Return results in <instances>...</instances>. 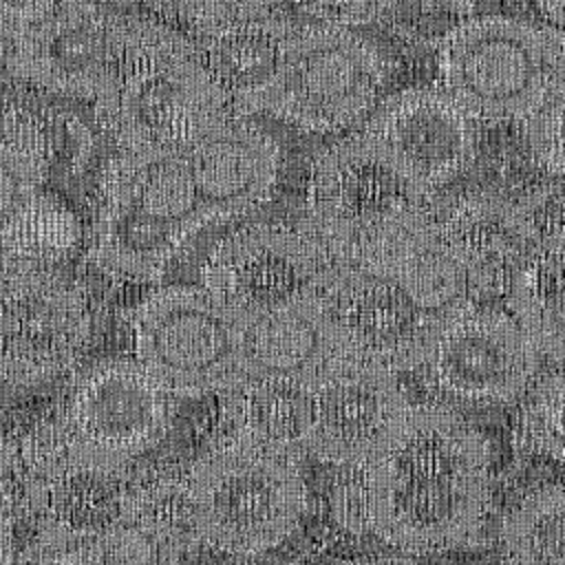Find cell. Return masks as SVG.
<instances>
[{
    "label": "cell",
    "mask_w": 565,
    "mask_h": 565,
    "mask_svg": "<svg viewBox=\"0 0 565 565\" xmlns=\"http://www.w3.org/2000/svg\"><path fill=\"white\" fill-rule=\"evenodd\" d=\"M371 532L406 554H435L470 541L490 505V448L452 406L411 404L366 466Z\"/></svg>",
    "instance_id": "1"
},
{
    "label": "cell",
    "mask_w": 565,
    "mask_h": 565,
    "mask_svg": "<svg viewBox=\"0 0 565 565\" xmlns=\"http://www.w3.org/2000/svg\"><path fill=\"white\" fill-rule=\"evenodd\" d=\"M435 194L413 185L362 132L311 163L302 230L331 271L384 265L426 232Z\"/></svg>",
    "instance_id": "2"
},
{
    "label": "cell",
    "mask_w": 565,
    "mask_h": 565,
    "mask_svg": "<svg viewBox=\"0 0 565 565\" xmlns=\"http://www.w3.org/2000/svg\"><path fill=\"white\" fill-rule=\"evenodd\" d=\"M95 115L117 150H185L234 110L194 38L139 18Z\"/></svg>",
    "instance_id": "3"
},
{
    "label": "cell",
    "mask_w": 565,
    "mask_h": 565,
    "mask_svg": "<svg viewBox=\"0 0 565 565\" xmlns=\"http://www.w3.org/2000/svg\"><path fill=\"white\" fill-rule=\"evenodd\" d=\"M207 225L185 150H117L99 190L88 258L108 278L157 282Z\"/></svg>",
    "instance_id": "4"
},
{
    "label": "cell",
    "mask_w": 565,
    "mask_h": 565,
    "mask_svg": "<svg viewBox=\"0 0 565 565\" xmlns=\"http://www.w3.org/2000/svg\"><path fill=\"white\" fill-rule=\"evenodd\" d=\"M188 475L199 545L241 561L278 547L307 508L298 459L238 437L205 452Z\"/></svg>",
    "instance_id": "5"
},
{
    "label": "cell",
    "mask_w": 565,
    "mask_h": 565,
    "mask_svg": "<svg viewBox=\"0 0 565 565\" xmlns=\"http://www.w3.org/2000/svg\"><path fill=\"white\" fill-rule=\"evenodd\" d=\"M384 82V55L358 31L294 24L274 75L236 115L265 113L305 132H338L371 113Z\"/></svg>",
    "instance_id": "6"
},
{
    "label": "cell",
    "mask_w": 565,
    "mask_h": 565,
    "mask_svg": "<svg viewBox=\"0 0 565 565\" xmlns=\"http://www.w3.org/2000/svg\"><path fill=\"white\" fill-rule=\"evenodd\" d=\"M437 73L477 121L525 119L565 84L552 33L508 15L455 24L437 49Z\"/></svg>",
    "instance_id": "7"
},
{
    "label": "cell",
    "mask_w": 565,
    "mask_h": 565,
    "mask_svg": "<svg viewBox=\"0 0 565 565\" xmlns=\"http://www.w3.org/2000/svg\"><path fill=\"white\" fill-rule=\"evenodd\" d=\"M243 327L201 285L157 287L132 313L135 360L170 395H223L245 380Z\"/></svg>",
    "instance_id": "8"
},
{
    "label": "cell",
    "mask_w": 565,
    "mask_h": 565,
    "mask_svg": "<svg viewBox=\"0 0 565 565\" xmlns=\"http://www.w3.org/2000/svg\"><path fill=\"white\" fill-rule=\"evenodd\" d=\"M22 505L42 547H77L126 519L132 472L73 452L60 424L26 437L13 459Z\"/></svg>",
    "instance_id": "9"
},
{
    "label": "cell",
    "mask_w": 565,
    "mask_h": 565,
    "mask_svg": "<svg viewBox=\"0 0 565 565\" xmlns=\"http://www.w3.org/2000/svg\"><path fill=\"white\" fill-rule=\"evenodd\" d=\"M90 335V302L73 278L55 267H0V380H53L79 362Z\"/></svg>",
    "instance_id": "10"
},
{
    "label": "cell",
    "mask_w": 565,
    "mask_h": 565,
    "mask_svg": "<svg viewBox=\"0 0 565 565\" xmlns=\"http://www.w3.org/2000/svg\"><path fill=\"white\" fill-rule=\"evenodd\" d=\"M172 397L135 358H110L75 377L57 424L73 452L130 468L163 439Z\"/></svg>",
    "instance_id": "11"
},
{
    "label": "cell",
    "mask_w": 565,
    "mask_h": 565,
    "mask_svg": "<svg viewBox=\"0 0 565 565\" xmlns=\"http://www.w3.org/2000/svg\"><path fill=\"white\" fill-rule=\"evenodd\" d=\"M355 360L393 373L415 371L448 316L417 287L402 256L360 269H335L322 289Z\"/></svg>",
    "instance_id": "12"
},
{
    "label": "cell",
    "mask_w": 565,
    "mask_h": 565,
    "mask_svg": "<svg viewBox=\"0 0 565 565\" xmlns=\"http://www.w3.org/2000/svg\"><path fill=\"white\" fill-rule=\"evenodd\" d=\"M139 18L97 0H64L42 24L9 42L11 77L46 93L97 99L121 68Z\"/></svg>",
    "instance_id": "13"
},
{
    "label": "cell",
    "mask_w": 565,
    "mask_h": 565,
    "mask_svg": "<svg viewBox=\"0 0 565 565\" xmlns=\"http://www.w3.org/2000/svg\"><path fill=\"white\" fill-rule=\"evenodd\" d=\"M539 358L510 313L472 305L444 320L419 371L441 404L492 406L530 388Z\"/></svg>",
    "instance_id": "14"
},
{
    "label": "cell",
    "mask_w": 565,
    "mask_h": 565,
    "mask_svg": "<svg viewBox=\"0 0 565 565\" xmlns=\"http://www.w3.org/2000/svg\"><path fill=\"white\" fill-rule=\"evenodd\" d=\"M329 263L302 227L254 223L227 234L201 267V287L245 322L322 291Z\"/></svg>",
    "instance_id": "15"
},
{
    "label": "cell",
    "mask_w": 565,
    "mask_h": 565,
    "mask_svg": "<svg viewBox=\"0 0 565 565\" xmlns=\"http://www.w3.org/2000/svg\"><path fill=\"white\" fill-rule=\"evenodd\" d=\"M477 124L441 86H413L386 97L360 132L413 185L437 194L470 166Z\"/></svg>",
    "instance_id": "16"
},
{
    "label": "cell",
    "mask_w": 565,
    "mask_h": 565,
    "mask_svg": "<svg viewBox=\"0 0 565 565\" xmlns=\"http://www.w3.org/2000/svg\"><path fill=\"white\" fill-rule=\"evenodd\" d=\"M408 406L397 373L353 358L309 391L305 450L335 468L369 466Z\"/></svg>",
    "instance_id": "17"
},
{
    "label": "cell",
    "mask_w": 565,
    "mask_h": 565,
    "mask_svg": "<svg viewBox=\"0 0 565 565\" xmlns=\"http://www.w3.org/2000/svg\"><path fill=\"white\" fill-rule=\"evenodd\" d=\"M351 360L322 291L302 294L243 327L245 377L311 391Z\"/></svg>",
    "instance_id": "18"
},
{
    "label": "cell",
    "mask_w": 565,
    "mask_h": 565,
    "mask_svg": "<svg viewBox=\"0 0 565 565\" xmlns=\"http://www.w3.org/2000/svg\"><path fill=\"white\" fill-rule=\"evenodd\" d=\"M428 234L463 278L475 305L508 294L527 249L514 203L490 192L435 194Z\"/></svg>",
    "instance_id": "19"
},
{
    "label": "cell",
    "mask_w": 565,
    "mask_h": 565,
    "mask_svg": "<svg viewBox=\"0 0 565 565\" xmlns=\"http://www.w3.org/2000/svg\"><path fill=\"white\" fill-rule=\"evenodd\" d=\"M210 223L243 216L271 199L282 154L249 117L230 115L188 148Z\"/></svg>",
    "instance_id": "20"
},
{
    "label": "cell",
    "mask_w": 565,
    "mask_h": 565,
    "mask_svg": "<svg viewBox=\"0 0 565 565\" xmlns=\"http://www.w3.org/2000/svg\"><path fill=\"white\" fill-rule=\"evenodd\" d=\"M505 300L536 353L565 362V234L527 245Z\"/></svg>",
    "instance_id": "21"
},
{
    "label": "cell",
    "mask_w": 565,
    "mask_h": 565,
    "mask_svg": "<svg viewBox=\"0 0 565 565\" xmlns=\"http://www.w3.org/2000/svg\"><path fill=\"white\" fill-rule=\"evenodd\" d=\"M291 26L294 22L271 13L194 38L234 115L274 75Z\"/></svg>",
    "instance_id": "22"
},
{
    "label": "cell",
    "mask_w": 565,
    "mask_h": 565,
    "mask_svg": "<svg viewBox=\"0 0 565 565\" xmlns=\"http://www.w3.org/2000/svg\"><path fill=\"white\" fill-rule=\"evenodd\" d=\"M225 415L232 424V437L300 457L305 450L309 424V391L245 377L223 393Z\"/></svg>",
    "instance_id": "23"
},
{
    "label": "cell",
    "mask_w": 565,
    "mask_h": 565,
    "mask_svg": "<svg viewBox=\"0 0 565 565\" xmlns=\"http://www.w3.org/2000/svg\"><path fill=\"white\" fill-rule=\"evenodd\" d=\"M51 137L31 113L0 115V238L44 190Z\"/></svg>",
    "instance_id": "24"
},
{
    "label": "cell",
    "mask_w": 565,
    "mask_h": 565,
    "mask_svg": "<svg viewBox=\"0 0 565 565\" xmlns=\"http://www.w3.org/2000/svg\"><path fill=\"white\" fill-rule=\"evenodd\" d=\"M82 241L77 214L42 190L0 238V267H57Z\"/></svg>",
    "instance_id": "25"
},
{
    "label": "cell",
    "mask_w": 565,
    "mask_h": 565,
    "mask_svg": "<svg viewBox=\"0 0 565 565\" xmlns=\"http://www.w3.org/2000/svg\"><path fill=\"white\" fill-rule=\"evenodd\" d=\"M508 565H565V483L521 499L501 525Z\"/></svg>",
    "instance_id": "26"
},
{
    "label": "cell",
    "mask_w": 565,
    "mask_h": 565,
    "mask_svg": "<svg viewBox=\"0 0 565 565\" xmlns=\"http://www.w3.org/2000/svg\"><path fill=\"white\" fill-rule=\"evenodd\" d=\"M126 519L148 525L183 552L199 545L192 516L190 475L161 472L146 479H132Z\"/></svg>",
    "instance_id": "27"
},
{
    "label": "cell",
    "mask_w": 565,
    "mask_h": 565,
    "mask_svg": "<svg viewBox=\"0 0 565 565\" xmlns=\"http://www.w3.org/2000/svg\"><path fill=\"white\" fill-rule=\"evenodd\" d=\"M77 565H177L185 554L148 525L124 519L73 547Z\"/></svg>",
    "instance_id": "28"
},
{
    "label": "cell",
    "mask_w": 565,
    "mask_h": 565,
    "mask_svg": "<svg viewBox=\"0 0 565 565\" xmlns=\"http://www.w3.org/2000/svg\"><path fill=\"white\" fill-rule=\"evenodd\" d=\"M519 430L532 452L565 463V373L543 375L525 391Z\"/></svg>",
    "instance_id": "29"
},
{
    "label": "cell",
    "mask_w": 565,
    "mask_h": 565,
    "mask_svg": "<svg viewBox=\"0 0 565 565\" xmlns=\"http://www.w3.org/2000/svg\"><path fill=\"white\" fill-rule=\"evenodd\" d=\"M525 143L539 168L565 179V84L525 119Z\"/></svg>",
    "instance_id": "30"
},
{
    "label": "cell",
    "mask_w": 565,
    "mask_h": 565,
    "mask_svg": "<svg viewBox=\"0 0 565 565\" xmlns=\"http://www.w3.org/2000/svg\"><path fill=\"white\" fill-rule=\"evenodd\" d=\"M516 223L527 245L565 234V181H550L527 190L514 203Z\"/></svg>",
    "instance_id": "31"
},
{
    "label": "cell",
    "mask_w": 565,
    "mask_h": 565,
    "mask_svg": "<svg viewBox=\"0 0 565 565\" xmlns=\"http://www.w3.org/2000/svg\"><path fill=\"white\" fill-rule=\"evenodd\" d=\"M190 26L201 33H212L249 20L267 18L282 0H170Z\"/></svg>",
    "instance_id": "32"
},
{
    "label": "cell",
    "mask_w": 565,
    "mask_h": 565,
    "mask_svg": "<svg viewBox=\"0 0 565 565\" xmlns=\"http://www.w3.org/2000/svg\"><path fill=\"white\" fill-rule=\"evenodd\" d=\"M331 488V512L335 523L351 534L371 532V497H369V468L344 466ZM373 534V532H371Z\"/></svg>",
    "instance_id": "33"
},
{
    "label": "cell",
    "mask_w": 565,
    "mask_h": 565,
    "mask_svg": "<svg viewBox=\"0 0 565 565\" xmlns=\"http://www.w3.org/2000/svg\"><path fill=\"white\" fill-rule=\"evenodd\" d=\"M399 0H294L298 9L313 15L318 22L338 26H360L373 22Z\"/></svg>",
    "instance_id": "34"
},
{
    "label": "cell",
    "mask_w": 565,
    "mask_h": 565,
    "mask_svg": "<svg viewBox=\"0 0 565 565\" xmlns=\"http://www.w3.org/2000/svg\"><path fill=\"white\" fill-rule=\"evenodd\" d=\"M64 0H0V38L13 42L42 24Z\"/></svg>",
    "instance_id": "35"
},
{
    "label": "cell",
    "mask_w": 565,
    "mask_h": 565,
    "mask_svg": "<svg viewBox=\"0 0 565 565\" xmlns=\"http://www.w3.org/2000/svg\"><path fill=\"white\" fill-rule=\"evenodd\" d=\"M18 499L9 475L0 468V565H20L15 554Z\"/></svg>",
    "instance_id": "36"
},
{
    "label": "cell",
    "mask_w": 565,
    "mask_h": 565,
    "mask_svg": "<svg viewBox=\"0 0 565 565\" xmlns=\"http://www.w3.org/2000/svg\"><path fill=\"white\" fill-rule=\"evenodd\" d=\"M519 7L527 15L525 22L543 31L552 33L565 24V0H519Z\"/></svg>",
    "instance_id": "37"
},
{
    "label": "cell",
    "mask_w": 565,
    "mask_h": 565,
    "mask_svg": "<svg viewBox=\"0 0 565 565\" xmlns=\"http://www.w3.org/2000/svg\"><path fill=\"white\" fill-rule=\"evenodd\" d=\"M20 565H77L73 547H40L29 558H20Z\"/></svg>",
    "instance_id": "38"
},
{
    "label": "cell",
    "mask_w": 565,
    "mask_h": 565,
    "mask_svg": "<svg viewBox=\"0 0 565 565\" xmlns=\"http://www.w3.org/2000/svg\"><path fill=\"white\" fill-rule=\"evenodd\" d=\"M340 565H419L408 556H364V558H351Z\"/></svg>",
    "instance_id": "39"
},
{
    "label": "cell",
    "mask_w": 565,
    "mask_h": 565,
    "mask_svg": "<svg viewBox=\"0 0 565 565\" xmlns=\"http://www.w3.org/2000/svg\"><path fill=\"white\" fill-rule=\"evenodd\" d=\"M552 38H554V44H556V53H558V60H561L563 75H565V24L561 29L552 31Z\"/></svg>",
    "instance_id": "40"
},
{
    "label": "cell",
    "mask_w": 565,
    "mask_h": 565,
    "mask_svg": "<svg viewBox=\"0 0 565 565\" xmlns=\"http://www.w3.org/2000/svg\"><path fill=\"white\" fill-rule=\"evenodd\" d=\"M428 4H437V7H448V9H461V7H470L477 0H422Z\"/></svg>",
    "instance_id": "41"
},
{
    "label": "cell",
    "mask_w": 565,
    "mask_h": 565,
    "mask_svg": "<svg viewBox=\"0 0 565 565\" xmlns=\"http://www.w3.org/2000/svg\"><path fill=\"white\" fill-rule=\"evenodd\" d=\"M115 2H130V0H115ZM154 2H170V0H154Z\"/></svg>",
    "instance_id": "42"
}]
</instances>
